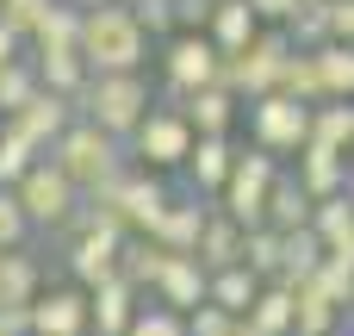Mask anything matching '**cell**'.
Masks as SVG:
<instances>
[{"label":"cell","mask_w":354,"mask_h":336,"mask_svg":"<svg viewBox=\"0 0 354 336\" xmlns=\"http://www.w3.org/2000/svg\"><path fill=\"white\" fill-rule=\"evenodd\" d=\"M330 37L354 44V0H330Z\"/></svg>","instance_id":"cell-43"},{"label":"cell","mask_w":354,"mask_h":336,"mask_svg":"<svg viewBox=\"0 0 354 336\" xmlns=\"http://www.w3.org/2000/svg\"><path fill=\"white\" fill-rule=\"evenodd\" d=\"M31 231H37V224L25 218L19 193H12V187H0V249H19V243H25Z\"/></svg>","instance_id":"cell-39"},{"label":"cell","mask_w":354,"mask_h":336,"mask_svg":"<svg viewBox=\"0 0 354 336\" xmlns=\"http://www.w3.org/2000/svg\"><path fill=\"white\" fill-rule=\"evenodd\" d=\"M317 50V75H324V100H354V44L348 37H324Z\"/></svg>","instance_id":"cell-24"},{"label":"cell","mask_w":354,"mask_h":336,"mask_svg":"<svg viewBox=\"0 0 354 336\" xmlns=\"http://www.w3.org/2000/svg\"><path fill=\"white\" fill-rule=\"evenodd\" d=\"M342 324V306H330L317 287H299V306H292V336H324Z\"/></svg>","instance_id":"cell-30"},{"label":"cell","mask_w":354,"mask_h":336,"mask_svg":"<svg viewBox=\"0 0 354 336\" xmlns=\"http://www.w3.org/2000/svg\"><path fill=\"white\" fill-rule=\"evenodd\" d=\"M280 243H286V231L255 224V231H243V262H249L261 281H280Z\"/></svg>","instance_id":"cell-33"},{"label":"cell","mask_w":354,"mask_h":336,"mask_svg":"<svg viewBox=\"0 0 354 336\" xmlns=\"http://www.w3.org/2000/svg\"><path fill=\"white\" fill-rule=\"evenodd\" d=\"M137 299H143V287H131L124 274L87 287V336H124L137 318Z\"/></svg>","instance_id":"cell-11"},{"label":"cell","mask_w":354,"mask_h":336,"mask_svg":"<svg viewBox=\"0 0 354 336\" xmlns=\"http://www.w3.org/2000/svg\"><path fill=\"white\" fill-rule=\"evenodd\" d=\"M212 0H174V31H205Z\"/></svg>","instance_id":"cell-42"},{"label":"cell","mask_w":354,"mask_h":336,"mask_svg":"<svg viewBox=\"0 0 354 336\" xmlns=\"http://www.w3.org/2000/svg\"><path fill=\"white\" fill-rule=\"evenodd\" d=\"M81 56L87 69H143L149 56V31L137 25V12L124 0H106V6H87L81 12Z\"/></svg>","instance_id":"cell-2"},{"label":"cell","mask_w":354,"mask_h":336,"mask_svg":"<svg viewBox=\"0 0 354 336\" xmlns=\"http://www.w3.org/2000/svg\"><path fill=\"white\" fill-rule=\"evenodd\" d=\"M193 256L205 262V274H218V268L243 262V224H236L224 206H212V212H205V231H199V249H193Z\"/></svg>","instance_id":"cell-19"},{"label":"cell","mask_w":354,"mask_h":336,"mask_svg":"<svg viewBox=\"0 0 354 336\" xmlns=\"http://www.w3.org/2000/svg\"><path fill=\"white\" fill-rule=\"evenodd\" d=\"M311 137H324L336 150H354V100H317L311 106Z\"/></svg>","instance_id":"cell-29"},{"label":"cell","mask_w":354,"mask_h":336,"mask_svg":"<svg viewBox=\"0 0 354 336\" xmlns=\"http://www.w3.org/2000/svg\"><path fill=\"white\" fill-rule=\"evenodd\" d=\"M149 106H156V94H149L143 69H100V75H87V87L75 94V112L93 118L100 131H112L118 143H131V131L143 125Z\"/></svg>","instance_id":"cell-1"},{"label":"cell","mask_w":354,"mask_h":336,"mask_svg":"<svg viewBox=\"0 0 354 336\" xmlns=\"http://www.w3.org/2000/svg\"><path fill=\"white\" fill-rule=\"evenodd\" d=\"M174 106H180V112L193 118V131H230V125H236V106H243V100H236V94H230L224 81H205V87L180 94Z\"/></svg>","instance_id":"cell-18"},{"label":"cell","mask_w":354,"mask_h":336,"mask_svg":"<svg viewBox=\"0 0 354 336\" xmlns=\"http://www.w3.org/2000/svg\"><path fill=\"white\" fill-rule=\"evenodd\" d=\"M37 156H44V150H37V143L6 118V125H0V187H19V175H25Z\"/></svg>","instance_id":"cell-34"},{"label":"cell","mask_w":354,"mask_h":336,"mask_svg":"<svg viewBox=\"0 0 354 336\" xmlns=\"http://www.w3.org/2000/svg\"><path fill=\"white\" fill-rule=\"evenodd\" d=\"M299 287H317V293H324L330 306H342V312L354 306V268H348V262H336L330 249H324V262H317V274H311V281H299Z\"/></svg>","instance_id":"cell-36"},{"label":"cell","mask_w":354,"mask_h":336,"mask_svg":"<svg viewBox=\"0 0 354 336\" xmlns=\"http://www.w3.org/2000/svg\"><path fill=\"white\" fill-rule=\"evenodd\" d=\"M330 256H336V262H348V268H354V231H348V237H336V243H330Z\"/></svg>","instance_id":"cell-46"},{"label":"cell","mask_w":354,"mask_h":336,"mask_svg":"<svg viewBox=\"0 0 354 336\" xmlns=\"http://www.w3.org/2000/svg\"><path fill=\"white\" fill-rule=\"evenodd\" d=\"M249 131H255L261 150H274V156H299L305 137H311V100H292L286 87L255 94V100H249Z\"/></svg>","instance_id":"cell-6"},{"label":"cell","mask_w":354,"mask_h":336,"mask_svg":"<svg viewBox=\"0 0 354 336\" xmlns=\"http://www.w3.org/2000/svg\"><path fill=\"white\" fill-rule=\"evenodd\" d=\"M255 12H261V25H286V12L299 6V0H249Z\"/></svg>","instance_id":"cell-44"},{"label":"cell","mask_w":354,"mask_h":336,"mask_svg":"<svg viewBox=\"0 0 354 336\" xmlns=\"http://www.w3.org/2000/svg\"><path fill=\"white\" fill-rule=\"evenodd\" d=\"M324 336H348V330H342V324H336V330H324Z\"/></svg>","instance_id":"cell-49"},{"label":"cell","mask_w":354,"mask_h":336,"mask_svg":"<svg viewBox=\"0 0 354 336\" xmlns=\"http://www.w3.org/2000/svg\"><path fill=\"white\" fill-rule=\"evenodd\" d=\"M131 12H137V25L149 37H168L174 31V0H131Z\"/></svg>","instance_id":"cell-40"},{"label":"cell","mask_w":354,"mask_h":336,"mask_svg":"<svg viewBox=\"0 0 354 336\" xmlns=\"http://www.w3.org/2000/svg\"><path fill=\"white\" fill-rule=\"evenodd\" d=\"M274 175H280V156L274 150H236V162H230V181H224V193H218V206L243 224V231H255V224H268V187H274Z\"/></svg>","instance_id":"cell-5"},{"label":"cell","mask_w":354,"mask_h":336,"mask_svg":"<svg viewBox=\"0 0 354 336\" xmlns=\"http://www.w3.org/2000/svg\"><path fill=\"white\" fill-rule=\"evenodd\" d=\"M31 336H37V330H31Z\"/></svg>","instance_id":"cell-53"},{"label":"cell","mask_w":354,"mask_h":336,"mask_svg":"<svg viewBox=\"0 0 354 336\" xmlns=\"http://www.w3.org/2000/svg\"><path fill=\"white\" fill-rule=\"evenodd\" d=\"M6 118H12V125H19V131H25V137H31V143L50 156V143H56V137L68 131V118H75V100H68V94H50V87H37V94H31L19 112H6Z\"/></svg>","instance_id":"cell-13"},{"label":"cell","mask_w":354,"mask_h":336,"mask_svg":"<svg viewBox=\"0 0 354 336\" xmlns=\"http://www.w3.org/2000/svg\"><path fill=\"white\" fill-rule=\"evenodd\" d=\"M75 6H81V12H87V6H106V0H75Z\"/></svg>","instance_id":"cell-48"},{"label":"cell","mask_w":354,"mask_h":336,"mask_svg":"<svg viewBox=\"0 0 354 336\" xmlns=\"http://www.w3.org/2000/svg\"><path fill=\"white\" fill-rule=\"evenodd\" d=\"M31 330L37 336H87V287L81 293H37L31 299Z\"/></svg>","instance_id":"cell-17"},{"label":"cell","mask_w":354,"mask_h":336,"mask_svg":"<svg viewBox=\"0 0 354 336\" xmlns=\"http://www.w3.org/2000/svg\"><path fill=\"white\" fill-rule=\"evenodd\" d=\"M292 306H299V287H286V281H261V293H255V306H249L243 318H249L261 336H292Z\"/></svg>","instance_id":"cell-21"},{"label":"cell","mask_w":354,"mask_h":336,"mask_svg":"<svg viewBox=\"0 0 354 336\" xmlns=\"http://www.w3.org/2000/svg\"><path fill=\"white\" fill-rule=\"evenodd\" d=\"M124 336H187V312H174V306H137V318H131V330Z\"/></svg>","instance_id":"cell-38"},{"label":"cell","mask_w":354,"mask_h":336,"mask_svg":"<svg viewBox=\"0 0 354 336\" xmlns=\"http://www.w3.org/2000/svg\"><path fill=\"white\" fill-rule=\"evenodd\" d=\"M311 231L324 237V249H330L336 237H348V231H354V193H348V187L330 193V200H311Z\"/></svg>","instance_id":"cell-31"},{"label":"cell","mask_w":354,"mask_h":336,"mask_svg":"<svg viewBox=\"0 0 354 336\" xmlns=\"http://www.w3.org/2000/svg\"><path fill=\"white\" fill-rule=\"evenodd\" d=\"M348 193H354V150H348Z\"/></svg>","instance_id":"cell-47"},{"label":"cell","mask_w":354,"mask_h":336,"mask_svg":"<svg viewBox=\"0 0 354 336\" xmlns=\"http://www.w3.org/2000/svg\"><path fill=\"white\" fill-rule=\"evenodd\" d=\"M0 125H6V118H0Z\"/></svg>","instance_id":"cell-52"},{"label":"cell","mask_w":354,"mask_h":336,"mask_svg":"<svg viewBox=\"0 0 354 336\" xmlns=\"http://www.w3.org/2000/svg\"><path fill=\"white\" fill-rule=\"evenodd\" d=\"M255 293H261V274H255L249 262L218 268V274H212V287H205V299H212V306H224V312H236V318L255 306Z\"/></svg>","instance_id":"cell-23"},{"label":"cell","mask_w":354,"mask_h":336,"mask_svg":"<svg viewBox=\"0 0 354 336\" xmlns=\"http://www.w3.org/2000/svg\"><path fill=\"white\" fill-rule=\"evenodd\" d=\"M292 175H299V187H305L311 200H330V193L348 187V150H336V143H324V137H305Z\"/></svg>","instance_id":"cell-14"},{"label":"cell","mask_w":354,"mask_h":336,"mask_svg":"<svg viewBox=\"0 0 354 336\" xmlns=\"http://www.w3.org/2000/svg\"><path fill=\"white\" fill-rule=\"evenodd\" d=\"M205 31H212V44L224 50V56H236L255 31H261V12L249 6V0H212V19H205Z\"/></svg>","instance_id":"cell-20"},{"label":"cell","mask_w":354,"mask_h":336,"mask_svg":"<svg viewBox=\"0 0 354 336\" xmlns=\"http://www.w3.org/2000/svg\"><path fill=\"white\" fill-rule=\"evenodd\" d=\"M124 6H131V0H124Z\"/></svg>","instance_id":"cell-51"},{"label":"cell","mask_w":354,"mask_h":336,"mask_svg":"<svg viewBox=\"0 0 354 336\" xmlns=\"http://www.w3.org/2000/svg\"><path fill=\"white\" fill-rule=\"evenodd\" d=\"M205 287H212V274H205V262L199 256H174L168 249V262H162V274H156V299L162 306H174V312H193V306H205Z\"/></svg>","instance_id":"cell-15"},{"label":"cell","mask_w":354,"mask_h":336,"mask_svg":"<svg viewBox=\"0 0 354 336\" xmlns=\"http://www.w3.org/2000/svg\"><path fill=\"white\" fill-rule=\"evenodd\" d=\"M286 56H292V37H286V25H261L236 56H224V69H218V81L236 94V100H255V94H274L280 87V75H286Z\"/></svg>","instance_id":"cell-4"},{"label":"cell","mask_w":354,"mask_h":336,"mask_svg":"<svg viewBox=\"0 0 354 336\" xmlns=\"http://www.w3.org/2000/svg\"><path fill=\"white\" fill-rule=\"evenodd\" d=\"M0 336H12V330H6V318H0Z\"/></svg>","instance_id":"cell-50"},{"label":"cell","mask_w":354,"mask_h":336,"mask_svg":"<svg viewBox=\"0 0 354 336\" xmlns=\"http://www.w3.org/2000/svg\"><path fill=\"white\" fill-rule=\"evenodd\" d=\"M124 237H131V231H75V243H68V274H75V287L112 281V274H118Z\"/></svg>","instance_id":"cell-12"},{"label":"cell","mask_w":354,"mask_h":336,"mask_svg":"<svg viewBox=\"0 0 354 336\" xmlns=\"http://www.w3.org/2000/svg\"><path fill=\"white\" fill-rule=\"evenodd\" d=\"M19 206H25V218L37 224V231H62L68 218H75V206H81V187L50 162V156H37L25 175H19Z\"/></svg>","instance_id":"cell-7"},{"label":"cell","mask_w":354,"mask_h":336,"mask_svg":"<svg viewBox=\"0 0 354 336\" xmlns=\"http://www.w3.org/2000/svg\"><path fill=\"white\" fill-rule=\"evenodd\" d=\"M44 12H50V0H0V19H6L12 31H25V37L37 31V19H44Z\"/></svg>","instance_id":"cell-41"},{"label":"cell","mask_w":354,"mask_h":336,"mask_svg":"<svg viewBox=\"0 0 354 336\" xmlns=\"http://www.w3.org/2000/svg\"><path fill=\"white\" fill-rule=\"evenodd\" d=\"M193 118L168 100V106H149L143 112V125L131 131V156L143 162V168H180L187 162V150H193Z\"/></svg>","instance_id":"cell-8"},{"label":"cell","mask_w":354,"mask_h":336,"mask_svg":"<svg viewBox=\"0 0 354 336\" xmlns=\"http://www.w3.org/2000/svg\"><path fill=\"white\" fill-rule=\"evenodd\" d=\"M199 200H205V193H193V187L174 193L168 212H162V224H156L149 237H156L162 249H174V256H193V249H199V231H205V212H212V206H199Z\"/></svg>","instance_id":"cell-16"},{"label":"cell","mask_w":354,"mask_h":336,"mask_svg":"<svg viewBox=\"0 0 354 336\" xmlns=\"http://www.w3.org/2000/svg\"><path fill=\"white\" fill-rule=\"evenodd\" d=\"M87 75H93V69H87L81 50H37V81H44L50 94H68V100H75V94L87 87Z\"/></svg>","instance_id":"cell-25"},{"label":"cell","mask_w":354,"mask_h":336,"mask_svg":"<svg viewBox=\"0 0 354 336\" xmlns=\"http://www.w3.org/2000/svg\"><path fill=\"white\" fill-rule=\"evenodd\" d=\"M50 162H56L81 193H87V187H100L106 175H118V168H124V150H118V137H112V131H100L93 118H81V112H75V118H68V131L50 143Z\"/></svg>","instance_id":"cell-3"},{"label":"cell","mask_w":354,"mask_h":336,"mask_svg":"<svg viewBox=\"0 0 354 336\" xmlns=\"http://www.w3.org/2000/svg\"><path fill=\"white\" fill-rule=\"evenodd\" d=\"M19 50H25V31H12V25L0 19V62H12Z\"/></svg>","instance_id":"cell-45"},{"label":"cell","mask_w":354,"mask_h":336,"mask_svg":"<svg viewBox=\"0 0 354 336\" xmlns=\"http://www.w3.org/2000/svg\"><path fill=\"white\" fill-rule=\"evenodd\" d=\"M317 262H324V237H317L311 224L286 231V243H280V281H286V287H299V281H311V274H317Z\"/></svg>","instance_id":"cell-26"},{"label":"cell","mask_w":354,"mask_h":336,"mask_svg":"<svg viewBox=\"0 0 354 336\" xmlns=\"http://www.w3.org/2000/svg\"><path fill=\"white\" fill-rule=\"evenodd\" d=\"M37 87H44V81H37V62H25V56L0 62V118H6V112H19Z\"/></svg>","instance_id":"cell-35"},{"label":"cell","mask_w":354,"mask_h":336,"mask_svg":"<svg viewBox=\"0 0 354 336\" xmlns=\"http://www.w3.org/2000/svg\"><path fill=\"white\" fill-rule=\"evenodd\" d=\"M230 162H236V143H230V131H199L180 168H187V187H193V193L218 200V193H224V181H230Z\"/></svg>","instance_id":"cell-10"},{"label":"cell","mask_w":354,"mask_h":336,"mask_svg":"<svg viewBox=\"0 0 354 336\" xmlns=\"http://www.w3.org/2000/svg\"><path fill=\"white\" fill-rule=\"evenodd\" d=\"M31 44L37 50H81V6L75 0H50V12L37 19Z\"/></svg>","instance_id":"cell-27"},{"label":"cell","mask_w":354,"mask_h":336,"mask_svg":"<svg viewBox=\"0 0 354 336\" xmlns=\"http://www.w3.org/2000/svg\"><path fill=\"white\" fill-rule=\"evenodd\" d=\"M280 87L292 94V100H324V75H317V50H305V44H292V56H286V75H280Z\"/></svg>","instance_id":"cell-32"},{"label":"cell","mask_w":354,"mask_h":336,"mask_svg":"<svg viewBox=\"0 0 354 336\" xmlns=\"http://www.w3.org/2000/svg\"><path fill=\"white\" fill-rule=\"evenodd\" d=\"M37 299V262L25 249H0V306H31Z\"/></svg>","instance_id":"cell-28"},{"label":"cell","mask_w":354,"mask_h":336,"mask_svg":"<svg viewBox=\"0 0 354 336\" xmlns=\"http://www.w3.org/2000/svg\"><path fill=\"white\" fill-rule=\"evenodd\" d=\"M286 37L305 44V50L324 44V37H330V0H299V6L286 12Z\"/></svg>","instance_id":"cell-37"},{"label":"cell","mask_w":354,"mask_h":336,"mask_svg":"<svg viewBox=\"0 0 354 336\" xmlns=\"http://www.w3.org/2000/svg\"><path fill=\"white\" fill-rule=\"evenodd\" d=\"M218 69H224V50L212 44V31H174V37H168V50H162L168 100H180V94L205 87V81H218Z\"/></svg>","instance_id":"cell-9"},{"label":"cell","mask_w":354,"mask_h":336,"mask_svg":"<svg viewBox=\"0 0 354 336\" xmlns=\"http://www.w3.org/2000/svg\"><path fill=\"white\" fill-rule=\"evenodd\" d=\"M268 224H274V231H299V224H311V193L299 187L292 168H280L274 187H268Z\"/></svg>","instance_id":"cell-22"}]
</instances>
